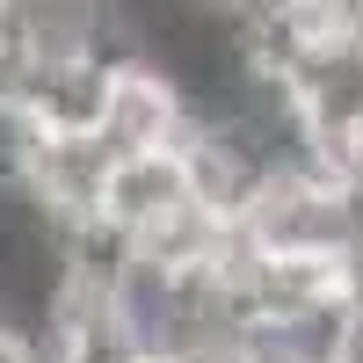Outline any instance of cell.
Here are the masks:
<instances>
[{"label":"cell","mask_w":363,"mask_h":363,"mask_svg":"<svg viewBox=\"0 0 363 363\" xmlns=\"http://www.w3.org/2000/svg\"><path fill=\"white\" fill-rule=\"evenodd\" d=\"M182 196H196L189 153H182V145H145V153H116V160H109V182H102V211H95V218H102L109 233L138 240L153 218H167Z\"/></svg>","instance_id":"cell-2"},{"label":"cell","mask_w":363,"mask_h":363,"mask_svg":"<svg viewBox=\"0 0 363 363\" xmlns=\"http://www.w3.org/2000/svg\"><path fill=\"white\" fill-rule=\"evenodd\" d=\"M0 363H51V356H44V342H37V327L0 320Z\"/></svg>","instance_id":"cell-3"},{"label":"cell","mask_w":363,"mask_h":363,"mask_svg":"<svg viewBox=\"0 0 363 363\" xmlns=\"http://www.w3.org/2000/svg\"><path fill=\"white\" fill-rule=\"evenodd\" d=\"M0 37H8V0H0Z\"/></svg>","instance_id":"cell-4"},{"label":"cell","mask_w":363,"mask_h":363,"mask_svg":"<svg viewBox=\"0 0 363 363\" xmlns=\"http://www.w3.org/2000/svg\"><path fill=\"white\" fill-rule=\"evenodd\" d=\"M196 124V102L153 51H116L102 80V116L95 138L109 153H145V145H182Z\"/></svg>","instance_id":"cell-1"}]
</instances>
